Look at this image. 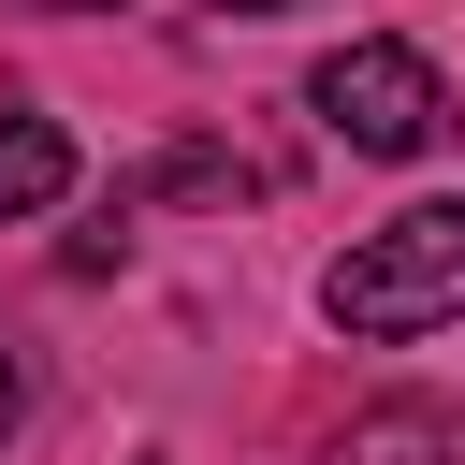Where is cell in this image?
Returning a JSON list of instances; mask_svg holds the SVG:
<instances>
[{
	"mask_svg": "<svg viewBox=\"0 0 465 465\" xmlns=\"http://www.w3.org/2000/svg\"><path fill=\"white\" fill-rule=\"evenodd\" d=\"M58 189H73V131L29 116V102H0V218H44Z\"/></svg>",
	"mask_w": 465,
	"mask_h": 465,
	"instance_id": "4",
	"label": "cell"
},
{
	"mask_svg": "<svg viewBox=\"0 0 465 465\" xmlns=\"http://www.w3.org/2000/svg\"><path fill=\"white\" fill-rule=\"evenodd\" d=\"M320 320H334V334H436V320H465V203L378 218V232L320 276Z\"/></svg>",
	"mask_w": 465,
	"mask_h": 465,
	"instance_id": "1",
	"label": "cell"
},
{
	"mask_svg": "<svg viewBox=\"0 0 465 465\" xmlns=\"http://www.w3.org/2000/svg\"><path fill=\"white\" fill-rule=\"evenodd\" d=\"M305 102H320V131L363 145V160H421V145L450 131V87H436L421 44H334V58L305 73Z\"/></svg>",
	"mask_w": 465,
	"mask_h": 465,
	"instance_id": "2",
	"label": "cell"
},
{
	"mask_svg": "<svg viewBox=\"0 0 465 465\" xmlns=\"http://www.w3.org/2000/svg\"><path fill=\"white\" fill-rule=\"evenodd\" d=\"M218 15H291V0H218Z\"/></svg>",
	"mask_w": 465,
	"mask_h": 465,
	"instance_id": "6",
	"label": "cell"
},
{
	"mask_svg": "<svg viewBox=\"0 0 465 465\" xmlns=\"http://www.w3.org/2000/svg\"><path fill=\"white\" fill-rule=\"evenodd\" d=\"M320 465H465V421H450V407H421V392H392V407H363Z\"/></svg>",
	"mask_w": 465,
	"mask_h": 465,
	"instance_id": "3",
	"label": "cell"
},
{
	"mask_svg": "<svg viewBox=\"0 0 465 465\" xmlns=\"http://www.w3.org/2000/svg\"><path fill=\"white\" fill-rule=\"evenodd\" d=\"M58 15H102V0H58Z\"/></svg>",
	"mask_w": 465,
	"mask_h": 465,
	"instance_id": "7",
	"label": "cell"
},
{
	"mask_svg": "<svg viewBox=\"0 0 465 465\" xmlns=\"http://www.w3.org/2000/svg\"><path fill=\"white\" fill-rule=\"evenodd\" d=\"M15 407H29V378H15V349H0V436H15Z\"/></svg>",
	"mask_w": 465,
	"mask_h": 465,
	"instance_id": "5",
	"label": "cell"
}]
</instances>
